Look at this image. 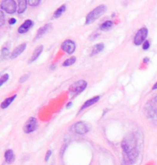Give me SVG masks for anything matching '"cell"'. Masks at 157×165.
I'll list each match as a JSON object with an SVG mask.
<instances>
[{"label": "cell", "mask_w": 157, "mask_h": 165, "mask_svg": "<svg viewBox=\"0 0 157 165\" xmlns=\"http://www.w3.org/2000/svg\"><path fill=\"white\" fill-rule=\"evenodd\" d=\"M121 147L130 162H133L136 159L138 156V150L134 137L131 136L127 137L123 140Z\"/></svg>", "instance_id": "6da1fadb"}, {"label": "cell", "mask_w": 157, "mask_h": 165, "mask_svg": "<svg viewBox=\"0 0 157 165\" xmlns=\"http://www.w3.org/2000/svg\"><path fill=\"white\" fill-rule=\"evenodd\" d=\"M106 9L107 8L104 4L97 6L87 16L85 21L86 24L90 25L95 22L97 19H98L101 16L105 13Z\"/></svg>", "instance_id": "7a4b0ae2"}, {"label": "cell", "mask_w": 157, "mask_h": 165, "mask_svg": "<svg viewBox=\"0 0 157 165\" xmlns=\"http://www.w3.org/2000/svg\"><path fill=\"white\" fill-rule=\"evenodd\" d=\"M87 82L85 80H79L75 82L69 88V92L73 96H77L85 89Z\"/></svg>", "instance_id": "3957f363"}, {"label": "cell", "mask_w": 157, "mask_h": 165, "mask_svg": "<svg viewBox=\"0 0 157 165\" xmlns=\"http://www.w3.org/2000/svg\"><path fill=\"white\" fill-rule=\"evenodd\" d=\"M1 9L7 14H13L17 10V4L14 0H3L1 3Z\"/></svg>", "instance_id": "277c9868"}, {"label": "cell", "mask_w": 157, "mask_h": 165, "mask_svg": "<svg viewBox=\"0 0 157 165\" xmlns=\"http://www.w3.org/2000/svg\"><path fill=\"white\" fill-rule=\"evenodd\" d=\"M71 131L78 134H84L89 131L88 126L84 122H77L71 128Z\"/></svg>", "instance_id": "5b68a950"}, {"label": "cell", "mask_w": 157, "mask_h": 165, "mask_svg": "<svg viewBox=\"0 0 157 165\" xmlns=\"http://www.w3.org/2000/svg\"><path fill=\"white\" fill-rule=\"evenodd\" d=\"M38 127L37 120L35 118L31 117L25 123L24 126V131L25 133H31L35 131Z\"/></svg>", "instance_id": "8992f818"}, {"label": "cell", "mask_w": 157, "mask_h": 165, "mask_svg": "<svg viewBox=\"0 0 157 165\" xmlns=\"http://www.w3.org/2000/svg\"><path fill=\"white\" fill-rule=\"evenodd\" d=\"M61 50L68 54H72L76 50V44L71 40H66L61 45Z\"/></svg>", "instance_id": "52a82bcc"}, {"label": "cell", "mask_w": 157, "mask_h": 165, "mask_svg": "<svg viewBox=\"0 0 157 165\" xmlns=\"http://www.w3.org/2000/svg\"><path fill=\"white\" fill-rule=\"evenodd\" d=\"M148 34V30L146 28H141L136 33L135 37H134V44L136 45L141 44L146 38Z\"/></svg>", "instance_id": "ba28073f"}, {"label": "cell", "mask_w": 157, "mask_h": 165, "mask_svg": "<svg viewBox=\"0 0 157 165\" xmlns=\"http://www.w3.org/2000/svg\"><path fill=\"white\" fill-rule=\"evenodd\" d=\"M27 48V44L26 43H22L14 50V51L12 52L10 54V58L12 59H14V58H17L19 56H20L22 52H23Z\"/></svg>", "instance_id": "9c48e42d"}, {"label": "cell", "mask_w": 157, "mask_h": 165, "mask_svg": "<svg viewBox=\"0 0 157 165\" xmlns=\"http://www.w3.org/2000/svg\"><path fill=\"white\" fill-rule=\"evenodd\" d=\"M33 22L31 20H26L19 27L18 32L20 34H24L27 33L33 26Z\"/></svg>", "instance_id": "30bf717a"}, {"label": "cell", "mask_w": 157, "mask_h": 165, "mask_svg": "<svg viewBox=\"0 0 157 165\" xmlns=\"http://www.w3.org/2000/svg\"><path fill=\"white\" fill-rule=\"evenodd\" d=\"M52 25L51 23H47V24L43 26L41 28H39L37 32L36 36V40L39 39L41 37H42L44 35L46 34L47 32H49L52 28Z\"/></svg>", "instance_id": "8fae6325"}, {"label": "cell", "mask_w": 157, "mask_h": 165, "mask_svg": "<svg viewBox=\"0 0 157 165\" xmlns=\"http://www.w3.org/2000/svg\"><path fill=\"white\" fill-rule=\"evenodd\" d=\"M43 49H44L43 45H39L38 47H36L35 50L33 52V54L30 58V60L29 61V63H31L35 61L39 57V56L41 55L42 52L43 51Z\"/></svg>", "instance_id": "7c38bea8"}, {"label": "cell", "mask_w": 157, "mask_h": 165, "mask_svg": "<svg viewBox=\"0 0 157 165\" xmlns=\"http://www.w3.org/2000/svg\"><path fill=\"white\" fill-rule=\"evenodd\" d=\"M104 48V45L103 43H99L97 44H95L92 48V52H91V56H95L99 52H102Z\"/></svg>", "instance_id": "4fadbf2b"}, {"label": "cell", "mask_w": 157, "mask_h": 165, "mask_svg": "<svg viewBox=\"0 0 157 165\" xmlns=\"http://www.w3.org/2000/svg\"><path fill=\"white\" fill-rule=\"evenodd\" d=\"M27 8V0H18V10L19 14L24 13Z\"/></svg>", "instance_id": "5bb4252c"}, {"label": "cell", "mask_w": 157, "mask_h": 165, "mask_svg": "<svg viewBox=\"0 0 157 165\" xmlns=\"http://www.w3.org/2000/svg\"><path fill=\"white\" fill-rule=\"evenodd\" d=\"M99 99H100L99 96H96V97H94V98H92L90 99L87 100L84 103V104L82 105L81 109L83 110V109H85L86 108H88L89 107H90L91 105H92L96 104V102H98L99 101Z\"/></svg>", "instance_id": "9a60e30c"}, {"label": "cell", "mask_w": 157, "mask_h": 165, "mask_svg": "<svg viewBox=\"0 0 157 165\" xmlns=\"http://www.w3.org/2000/svg\"><path fill=\"white\" fill-rule=\"evenodd\" d=\"M5 160L8 164L12 163L15 160V156L12 150H7L5 153Z\"/></svg>", "instance_id": "2e32d148"}, {"label": "cell", "mask_w": 157, "mask_h": 165, "mask_svg": "<svg viewBox=\"0 0 157 165\" xmlns=\"http://www.w3.org/2000/svg\"><path fill=\"white\" fill-rule=\"evenodd\" d=\"M17 97V95H14L12 97L10 98H9L6 99H5L1 104V107L2 109H6L11 104V103H12L14 100L16 99V98Z\"/></svg>", "instance_id": "e0dca14e"}, {"label": "cell", "mask_w": 157, "mask_h": 165, "mask_svg": "<svg viewBox=\"0 0 157 165\" xmlns=\"http://www.w3.org/2000/svg\"><path fill=\"white\" fill-rule=\"evenodd\" d=\"M66 8L65 4H63L62 6H61L60 8H59L53 13V18H55V19L59 18L63 14V13H64L66 10Z\"/></svg>", "instance_id": "ac0fdd59"}, {"label": "cell", "mask_w": 157, "mask_h": 165, "mask_svg": "<svg viewBox=\"0 0 157 165\" xmlns=\"http://www.w3.org/2000/svg\"><path fill=\"white\" fill-rule=\"evenodd\" d=\"M113 22L110 20H107L103 23H102L100 26V29L103 31H107L109 30L113 26Z\"/></svg>", "instance_id": "d6986e66"}, {"label": "cell", "mask_w": 157, "mask_h": 165, "mask_svg": "<svg viewBox=\"0 0 157 165\" xmlns=\"http://www.w3.org/2000/svg\"><path fill=\"white\" fill-rule=\"evenodd\" d=\"M76 61V57L75 56H73L68 59H66L63 64V67H69L73 65Z\"/></svg>", "instance_id": "ffe728a7"}, {"label": "cell", "mask_w": 157, "mask_h": 165, "mask_svg": "<svg viewBox=\"0 0 157 165\" xmlns=\"http://www.w3.org/2000/svg\"><path fill=\"white\" fill-rule=\"evenodd\" d=\"M6 23V19L5 16L2 10L0 11V26L2 27L3 25L5 24Z\"/></svg>", "instance_id": "44dd1931"}, {"label": "cell", "mask_w": 157, "mask_h": 165, "mask_svg": "<svg viewBox=\"0 0 157 165\" xmlns=\"http://www.w3.org/2000/svg\"><path fill=\"white\" fill-rule=\"evenodd\" d=\"M9 78V76L8 74H4L1 77V80H0V86H2L6 82Z\"/></svg>", "instance_id": "7402d4cb"}, {"label": "cell", "mask_w": 157, "mask_h": 165, "mask_svg": "<svg viewBox=\"0 0 157 165\" xmlns=\"http://www.w3.org/2000/svg\"><path fill=\"white\" fill-rule=\"evenodd\" d=\"M41 1V0H28V2L31 6H36L40 3Z\"/></svg>", "instance_id": "603a6c76"}, {"label": "cell", "mask_w": 157, "mask_h": 165, "mask_svg": "<svg viewBox=\"0 0 157 165\" xmlns=\"http://www.w3.org/2000/svg\"><path fill=\"white\" fill-rule=\"evenodd\" d=\"M9 55V50L7 48H4L1 50V57L6 58Z\"/></svg>", "instance_id": "cb8c5ba5"}, {"label": "cell", "mask_w": 157, "mask_h": 165, "mask_svg": "<svg viewBox=\"0 0 157 165\" xmlns=\"http://www.w3.org/2000/svg\"><path fill=\"white\" fill-rule=\"evenodd\" d=\"M28 77H29V75H27V74L23 75L20 78L19 82H20V83H23V82H24L25 81H26L28 80Z\"/></svg>", "instance_id": "d4e9b609"}, {"label": "cell", "mask_w": 157, "mask_h": 165, "mask_svg": "<svg viewBox=\"0 0 157 165\" xmlns=\"http://www.w3.org/2000/svg\"><path fill=\"white\" fill-rule=\"evenodd\" d=\"M150 46V43L148 41H145L143 44V50H147L149 48Z\"/></svg>", "instance_id": "484cf974"}, {"label": "cell", "mask_w": 157, "mask_h": 165, "mask_svg": "<svg viewBox=\"0 0 157 165\" xmlns=\"http://www.w3.org/2000/svg\"><path fill=\"white\" fill-rule=\"evenodd\" d=\"M51 154H52V152L50 150H48L46 154V157H45V161H47L49 160V158L51 156Z\"/></svg>", "instance_id": "4316f807"}, {"label": "cell", "mask_w": 157, "mask_h": 165, "mask_svg": "<svg viewBox=\"0 0 157 165\" xmlns=\"http://www.w3.org/2000/svg\"><path fill=\"white\" fill-rule=\"evenodd\" d=\"M17 22V20L15 18H10L9 20V23L10 25H14Z\"/></svg>", "instance_id": "83f0119b"}, {"label": "cell", "mask_w": 157, "mask_h": 165, "mask_svg": "<svg viewBox=\"0 0 157 165\" xmlns=\"http://www.w3.org/2000/svg\"><path fill=\"white\" fill-rule=\"evenodd\" d=\"M153 89H157V82L153 86Z\"/></svg>", "instance_id": "f1b7e54d"}]
</instances>
